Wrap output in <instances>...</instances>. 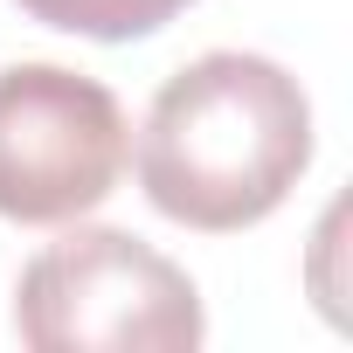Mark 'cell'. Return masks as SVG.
<instances>
[{"label": "cell", "mask_w": 353, "mask_h": 353, "mask_svg": "<svg viewBox=\"0 0 353 353\" xmlns=\"http://www.w3.org/2000/svg\"><path fill=\"white\" fill-rule=\"evenodd\" d=\"M132 159L125 104L63 63L0 70V222L63 229L118 194Z\"/></svg>", "instance_id": "3957f363"}, {"label": "cell", "mask_w": 353, "mask_h": 353, "mask_svg": "<svg viewBox=\"0 0 353 353\" xmlns=\"http://www.w3.org/2000/svg\"><path fill=\"white\" fill-rule=\"evenodd\" d=\"M14 332L35 353H194L208 339L194 277L132 229H70L28 256Z\"/></svg>", "instance_id": "7a4b0ae2"}, {"label": "cell", "mask_w": 353, "mask_h": 353, "mask_svg": "<svg viewBox=\"0 0 353 353\" xmlns=\"http://www.w3.org/2000/svg\"><path fill=\"white\" fill-rule=\"evenodd\" d=\"M14 8L56 35H83V42H145L166 21H181L194 0H14Z\"/></svg>", "instance_id": "277c9868"}, {"label": "cell", "mask_w": 353, "mask_h": 353, "mask_svg": "<svg viewBox=\"0 0 353 353\" xmlns=\"http://www.w3.org/2000/svg\"><path fill=\"white\" fill-rule=\"evenodd\" d=\"M312 166L305 83L250 49L181 63L139 125V194L181 229L236 236L291 201Z\"/></svg>", "instance_id": "6da1fadb"}]
</instances>
